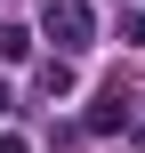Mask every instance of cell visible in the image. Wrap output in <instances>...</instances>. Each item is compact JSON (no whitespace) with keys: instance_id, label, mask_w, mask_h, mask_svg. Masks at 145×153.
Wrapping results in <instances>:
<instances>
[{"instance_id":"277c9868","label":"cell","mask_w":145,"mask_h":153,"mask_svg":"<svg viewBox=\"0 0 145 153\" xmlns=\"http://www.w3.org/2000/svg\"><path fill=\"white\" fill-rule=\"evenodd\" d=\"M40 89H48V97H73V65H65V56H57V65H40Z\"/></svg>"},{"instance_id":"5b68a950","label":"cell","mask_w":145,"mask_h":153,"mask_svg":"<svg viewBox=\"0 0 145 153\" xmlns=\"http://www.w3.org/2000/svg\"><path fill=\"white\" fill-rule=\"evenodd\" d=\"M121 32H129V40H137V48H145V8H137V16H129V24H121Z\"/></svg>"},{"instance_id":"3957f363","label":"cell","mask_w":145,"mask_h":153,"mask_svg":"<svg viewBox=\"0 0 145 153\" xmlns=\"http://www.w3.org/2000/svg\"><path fill=\"white\" fill-rule=\"evenodd\" d=\"M0 56L24 65V56H32V32H24V24H0Z\"/></svg>"},{"instance_id":"8992f818","label":"cell","mask_w":145,"mask_h":153,"mask_svg":"<svg viewBox=\"0 0 145 153\" xmlns=\"http://www.w3.org/2000/svg\"><path fill=\"white\" fill-rule=\"evenodd\" d=\"M8 113H16V97H8V89H0V121H8Z\"/></svg>"},{"instance_id":"6da1fadb","label":"cell","mask_w":145,"mask_h":153,"mask_svg":"<svg viewBox=\"0 0 145 153\" xmlns=\"http://www.w3.org/2000/svg\"><path fill=\"white\" fill-rule=\"evenodd\" d=\"M40 24L57 32V48H89V32H97L89 0H48V8H40Z\"/></svg>"},{"instance_id":"7a4b0ae2","label":"cell","mask_w":145,"mask_h":153,"mask_svg":"<svg viewBox=\"0 0 145 153\" xmlns=\"http://www.w3.org/2000/svg\"><path fill=\"white\" fill-rule=\"evenodd\" d=\"M89 129H97V137H113V129H129V97H121V89H105V97L89 105Z\"/></svg>"}]
</instances>
